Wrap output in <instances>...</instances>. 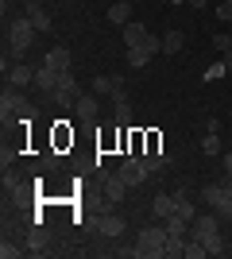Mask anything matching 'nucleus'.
I'll use <instances>...</instances> for the list:
<instances>
[{"label":"nucleus","mask_w":232,"mask_h":259,"mask_svg":"<svg viewBox=\"0 0 232 259\" xmlns=\"http://www.w3.org/2000/svg\"><path fill=\"white\" fill-rule=\"evenodd\" d=\"M116 89H124V77H105V74H97L93 77V93H116Z\"/></svg>","instance_id":"16"},{"label":"nucleus","mask_w":232,"mask_h":259,"mask_svg":"<svg viewBox=\"0 0 232 259\" xmlns=\"http://www.w3.org/2000/svg\"><path fill=\"white\" fill-rule=\"evenodd\" d=\"M12 112H16V89H8V93L0 97V116H4V124H8Z\"/></svg>","instance_id":"23"},{"label":"nucleus","mask_w":232,"mask_h":259,"mask_svg":"<svg viewBox=\"0 0 232 259\" xmlns=\"http://www.w3.org/2000/svg\"><path fill=\"white\" fill-rule=\"evenodd\" d=\"M140 159H144V170H147V174H159V170H166V166H170V155H163V151L140 155Z\"/></svg>","instance_id":"15"},{"label":"nucleus","mask_w":232,"mask_h":259,"mask_svg":"<svg viewBox=\"0 0 232 259\" xmlns=\"http://www.w3.org/2000/svg\"><path fill=\"white\" fill-rule=\"evenodd\" d=\"M4 186H8V194H20V178L8 174V170H4Z\"/></svg>","instance_id":"28"},{"label":"nucleus","mask_w":232,"mask_h":259,"mask_svg":"<svg viewBox=\"0 0 232 259\" xmlns=\"http://www.w3.org/2000/svg\"><path fill=\"white\" fill-rule=\"evenodd\" d=\"M116 174H120V178H124L128 186H140V182L147 178V170H144V159H140V155H132V159L124 162V166H120Z\"/></svg>","instance_id":"4"},{"label":"nucleus","mask_w":232,"mask_h":259,"mask_svg":"<svg viewBox=\"0 0 232 259\" xmlns=\"http://www.w3.org/2000/svg\"><path fill=\"white\" fill-rule=\"evenodd\" d=\"M151 209H155V217H163V221H166V217H174V194H159L151 201Z\"/></svg>","instance_id":"17"},{"label":"nucleus","mask_w":232,"mask_h":259,"mask_svg":"<svg viewBox=\"0 0 232 259\" xmlns=\"http://www.w3.org/2000/svg\"><path fill=\"white\" fill-rule=\"evenodd\" d=\"M224 66H228V70H232V51H228V54H224Z\"/></svg>","instance_id":"32"},{"label":"nucleus","mask_w":232,"mask_h":259,"mask_svg":"<svg viewBox=\"0 0 232 259\" xmlns=\"http://www.w3.org/2000/svg\"><path fill=\"white\" fill-rule=\"evenodd\" d=\"M74 112H77V120H81V124H93V120H97V112H101V105H97V97H93V93H85V97L74 101Z\"/></svg>","instance_id":"5"},{"label":"nucleus","mask_w":232,"mask_h":259,"mask_svg":"<svg viewBox=\"0 0 232 259\" xmlns=\"http://www.w3.org/2000/svg\"><path fill=\"white\" fill-rule=\"evenodd\" d=\"M35 85H39V93H51V97H55V89H58V70L39 66V70H35Z\"/></svg>","instance_id":"8"},{"label":"nucleus","mask_w":232,"mask_h":259,"mask_svg":"<svg viewBox=\"0 0 232 259\" xmlns=\"http://www.w3.org/2000/svg\"><path fill=\"white\" fill-rule=\"evenodd\" d=\"M190 4H194V8H205V4H209V0H190Z\"/></svg>","instance_id":"31"},{"label":"nucleus","mask_w":232,"mask_h":259,"mask_svg":"<svg viewBox=\"0 0 232 259\" xmlns=\"http://www.w3.org/2000/svg\"><path fill=\"white\" fill-rule=\"evenodd\" d=\"M105 197L109 201H124L128 197V182H124L120 174H105Z\"/></svg>","instance_id":"9"},{"label":"nucleus","mask_w":232,"mask_h":259,"mask_svg":"<svg viewBox=\"0 0 232 259\" xmlns=\"http://www.w3.org/2000/svg\"><path fill=\"white\" fill-rule=\"evenodd\" d=\"M151 58H155V54L147 51V47H128V62H132V70H144Z\"/></svg>","instance_id":"18"},{"label":"nucleus","mask_w":232,"mask_h":259,"mask_svg":"<svg viewBox=\"0 0 232 259\" xmlns=\"http://www.w3.org/2000/svg\"><path fill=\"white\" fill-rule=\"evenodd\" d=\"M166 225H147L140 228V240H135V248L132 255H155V259H163V248H166Z\"/></svg>","instance_id":"2"},{"label":"nucleus","mask_w":232,"mask_h":259,"mask_svg":"<svg viewBox=\"0 0 232 259\" xmlns=\"http://www.w3.org/2000/svg\"><path fill=\"white\" fill-rule=\"evenodd\" d=\"M124 217H116V213H105L101 217V236H124Z\"/></svg>","instance_id":"12"},{"label":"nucleus","mask_w":232,"mask_h":259,"mask_svg":"<svg viewBox=\"0 0 232 259\" xmlns=\"http://www.w3.org/2000/svg\"><path fill=\"white\" fill-rule=\"evenodd\" d=\"M182 47H186V35L182 31H166L163 35V54H178Z\"/></svg>","instance_id":"20"},{"label":"nucleus","mask_w":232,"mask_h":259,"mask_svg":"<svg viewBox=\"0 0 232 259\" xmlns=\"http://www.w3.org/2000/svg\"><path fill=\"white\" fill-rule=\"evenodd\" d=\"M109 23H116V27H128L132 23V0H116L109 8Z\"/></svg>","instance_id":"10"},{"label":"nucleus","mask_w":232,"mask_h":259,"mask_svg":"<svg viewBox=\"0 0 232 259\" xmlns=\"http://www.w3.org/2000/svg\"><path fill=\"white\" fill-rule=\"evenodd\" d=\"M213 232H221V221H217V217H194V221H190V236L205 240V236H213Z\"/></svg>","instance_id":"6"},{"label":"nucleus","mask_w":232,"mask_h":259,"mask_svg":"<svg viewBox=\"0 0 232 259\" xmlns=\"http://www.w3.org/2000/svg\"><path fill=\"white\" fill-rule=\"evenodd\" d=\"M77 97H81V89H77L74 74H70V70H62V74H58V89H55V101H58V105H66V101H77Z\"/></svg>","instance_id":"3"},{"label":"nucleus","mask_w":232,"mask_h":259,"mask_svg":"<svg viewBox=\"0 0 232 259\" xmlns=\"http://www.w3.org/2000/svg\"><path fill=\"white\" fill-rule=\"evenodd\" d=\"M20 251H23V248H12V244H4V248H0V255H4V259H16Z\"/></svg>","instance_id":"29"},{"label":"nucleus","mask_w":232,"mask_h":259,"mask_svg":"<svg viewBox=\"0 0 232 259\" xmlns=\"http://www.w3.org/2000/svg\"><path fill=\"white\" fill-rule=\"evenodd\" d=\"M224 170L232 174V151H224Z\"/></svg>","instance_id":"30"},{"label":"nucleus","mask_w":232,"mask_h":259,"mask_svg":"<svg viewBox=\"0 0 232 259\" xmlns=\"http://www.w3.org/2000/svg\"><path fill=\"white\" fill-rule=\"evenodd\" d=\"M201 151H205V155H221V136H217V132H205V140H201Z\"/></svg>","instance_id":"22"},{"label":"nucleus","mask_w":232,"mask_h":259,"mask_svg":"<svg viewBox=\"0 0 232 259\" xmlns=\"http://www.w3.org/2000/svg\"><path fill=\"white\" fill-rule=\"evenodd\" d=\"M224 70H228V66H224V62L209 66V70H205V81H217V77H224Z\"/></svg>","instance_id":"27"},{"label":"nucleus","mask_w":232,"mask_h":259,"mask_svg":"<svg viewBox=\"0 0 232 259\" xmlns=\"http://www.w3.org/2000/svg\"><path fill=\"white\" fill-rule=\"evenodd\" d=\"M178 255H186V236H166L163 259H178Z\"/></svg>","instance_id":"19"},{"label":"nucleus","mask_w":232,"mask_h":259,"mask_svg":"<svg viewBox=\"0 0 232 259\" xmlns=\"http://www.w3.org/2000/svg\"><path fill=\"white\" fill-rule=\"evenodd\" d=\"M116 124H120V128H132V108H128V101L116 105Z\"/></svg>","instance_id":"24"},{"label":"nucleus","mask_w":232,"mask_h":259,"mask_svg":"<svg viewBox=\"0 0 232 259\" xmlns=\"http://www.w3.org/2000/svg\"><path fill=\"white\" fill-rule=\"evenodd\" d=\"M27 251H31V255H43L47 251V232L43 228H35L31 236H27Z\"/></svg>","instance_id":"21"},{"label":"nucleus","mask_w":232,"mask_h":259,"mask_svg":"<svg viewBox=\"0 0 232 259\" xmlns=\"http://www.w3.org/2000/svg\"><path fill=\"white\" fill-rule=\"evenodd\" d=\"M35 35H39V27H35L27 16L12 20V23H8V51H12V58H23V54H27V47L35 43Z\"/></svg>","instance_id":"1"},{"label":"nucleus","mask_w":232,"mask_h":259,"mask_svg":"<svg viewBox=\"0 0 232 259\" xmlns=\"http://www.w3.org/2000/svg\"><path fill=\"white\" fill-rule=\"evenodd\" d=\"M27 20H31L35 27H39V35H47V31H51V16H47V12L39 8L35 0H27Z\"/></svg>","instance_id":"13"},{"label":"nucleus","mask_w":232,"mask_h":259,"mask_svg":"<svg viewBox=\"0 0 232 259\" xmlns=\"http://www.w3.org/2000/svg\"><path fill=\"white\" fill-rule=\"evenodd\" d=\"M201 244H205V251H209V255H221V251H224V244H221V232H213V236H205Z\"/></svg>","instance_id":"25"},{"label":"nucleus","mask_w":232,"mask_h":259,"mask_svg":"<svg viewBox=\"0 0 232 259\" xmlns=\"http://www.w3.org/2000/svg\"><path fill=\"white\" fill-rule=\"evenodd\" d=\"M43 66L58 70V74H62V70H70V51H66V47H55V51H51V54L43 58Z\"/></svg>","instance_id":"14"},{"label":"nucleus","mask_w":232,"mask_h":259,"mask_svg":"<svg viewBox=\"0 0 232 259\" xmlns=\"http://www.w3.org/2000/svg\"><path fill=\"white\" fill-rule=\"evenodd\" d=\"M213 47L228 54V51H232V35H228V31H217V35H213Z\"/></svg>","instance_id":"26"},{"label":"nucleus","mask_w":232,"mask_h":259,"mask_svg":"<svg viewBox=\"0 0 232 259\" xmlns=\"http://www.w3.org/2000/svg\"><path fill=\"white\" fill-rule=\"evenodd\" d=\"M147 39H151V31H147L144 23H128V27H124V43L128 47H144Z\"/></svg>","instance_id":"11"},{"label":"nucleus","mask_w":232,"mask_h":259,"mask_svg":"<svg viewBox=\"0 0 232 259\" xmlns=\"http://www.w3.org/2000/svg\"><path fill=\"white\" fill-rule=\"evenodd\" d=\"M31 81H35V70H31V66H23V62L8 66V85L12 89H23V85H31Z\"/></svg>","instance_id":"7"}]
</instances>
